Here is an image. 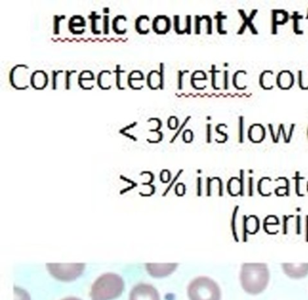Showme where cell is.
I'll return each mask as SVG.
<instances>
[{"mask_svg": "<svg viewBox=\"0 0 308 300\" xmlns=\"http://www.w3.org/2000/svg\"><path fill=\"white\" fill-rule=\"evenodd\" d=\"M270 278L269 267L265 263H244L241 266V287L249 295H259L268 287Z\"/></svg>", "mask_w": 308, "mask_h": 300, "instance_id": "6da1fadb", "label": "cell"}, {"mask_svg": "<svg viewBox=\"0 0 308 300\" xmlns=\"http://www.w3.org/2000/svg\"><path fill=\"white\" fill-rule=\"evenodd\" d=\"M124 289V282L119 276L113 273H108L99 277L91 288L92 300H111L121 295Z\"/></svg>", "mask_w": 308, "mask_h": 300, "instance_id": "7a4b0ae2", "label": "cell"}, {"mask_svg": "<svg viewBox=\"0 0 308 300\" xmlns=\"http://www.w3.org/2000/svg\"><path fill=\"white\" fill-rule=\"evenodd\" d=\"M190 300H221V288L208 277H198L188 287Z\"/></svg>", "mask_w": 308, "mask_h": 300, "instance_id": "3957f363", "label": "cell"}, {"mask_svg": "<svg viewBox=\"0 0 308 300\" xmlns=\"http://www.w3.org/2000/svg\"><path fill=\"white\" fill-rule=\"evenodd\" d=\"M47 269L57 280L71 281L83 273L84 264H47Z\"/></svg>", "mask_w": 308, "mask_h": 300, "instance_id": "277c9868", "label": "cell"}, {"mask_svg": "<svg viewBox=\"0 0 308 300\" xmlns=\"http://www.w3.org/2000/svg\"><path fill=\"white\" fill-rule=\"evenodd\" d=\"M29 67L25 64H17L11 69L9 73V82L13 88L16 90H27L29 88L28 80V74L24 71H28Z\"/></svg>", "mask_w": 308, "mask_h": 300, "instance_id": "5b68a950", "label": "cell"}, {"mask_svg": "<svg viewBox=\"0 0 308 300\" xmlns=\"http://www.w3.org/2000/svg\"><path fill=\"white\" fill-rule=\"evenodd\" d=\"M130 300H160L158 290L148 284L136 286L131 293Z\"/></svg>", "mask_w": 308, "mask_h": 300, "instance_id": "8992f818", "label": "cell"}, {"mask_svg": "<svg viewBox=\"0 0 308 300\" xmlns=\"http://www.w3.org/2000/svg\"><path fill=\"white\" fill-rule=\"evenodd\" d=\"M281 267L285 274L291 279L298 280L308 275V263H283Z\"/></svg>", "mask_w": 308, "mask_h": 300, "instance_id": "52a82bcc", "label": "cell"}, {"mask_svg": "<svg viewBox=\"0 0 308 300\" xmlns=\"http://www.w3.org/2000/svg\"><path fill=\"white\" fill-rule=\"evenodd\" d=\"M177 264H148L146 265V269L148 273L154 277H165L169 275L176 269Z\"/></svg>", "mask_w": 308, "mask_h": 300, "instance_id": "ba28073f", "label": "cell"}, {"mask_svg": "<svg viewBox=\"0 0 308 300\" xmlns=\"http://www.w3.org/2000/svg\"><path fill=\"white\" fill-rule=\"evenodd\" d=\"M171 28V20L168 16H158L155 17L152 23V29L158 35H165Z\"/></svg>", "mask_w": 308, "mask_h": 300, "instance_id": "9c48e42d", "label": "cell"}, {"mask_svg": "<svg viewBox=\"0 0 308 300\" xmlns=\"http://www.w3.org/2000/svg\"><path fill=\"white\" fill-rule=\"evenodd\" d=\"M48 83H49V78L45 71L37 70L32 73L30 83L32 87L35 88L36 90H44V88L47 86Z\"/></svg>", "mask_w": 308, "mask_h": 300, "instance_id": "30bf717a", "label": "cell"}, {"mask_svg": "<svg viewBox=\"0 0 308 300\" xmlns=\"http://www.w3.org/2000/svg\"><path fill=\"white\" fill-rule=\"evenodd\" d=\"M249 138L254 143H260L265 138V130L261 124H254L249 128Z\"/></svg>", "mask_w": 308, "mask_h": 300, "instance_id": "8fae6325", "label": "cell"}, {"mask_svg": "<svg viewBox=\"0 0 308 300\" xmlns=\"http://www.w3.org/2000/svg\"><path fill=\"white\" fill-rule=\"evenodd\" d=\"M277 85L281 89L287 90L291 88L294 84V77L292 73L289 71H281L280 73L277 75Z\"/></svg>", "mask_w": 308, "mask_h": 300, "instance_id": "7c38bea8", "label": "cell"}, {"mask_svg": "<svg viewBox=\"0 0 308 300\" xmlns=\"http://www.w3.org/2000/svg\"><path fill=\"white\" fill-rule=\"evenodd\" d=\"M243 229L244 233H257L259 227H260V221L256 216H244V222H243Z\"/></svg>", "mask_w": 308, "mask_h": 300, "instance_id": "4fadbf2b", "label": "cell"}, {"mask_svg": "<svg viewBox=\"0 0 308 300\" xmlns=\"http://www.w3.org/2000/svg\"><path fill=\"white\" fill-rule=\"evenodd\" d=\"M227 188L229 190L230 195H238V194H241V191L243 190L242 181L239 178H233L232 179H229Z\"/></svg>", "mask_w": 308, "mask_h": 300, "instance_id": "5bb4252c", "label": "cell"}, {"mask_svg": "<svg viewBox=\"0 0 308 300\" xmlns=\"http://www.w3.org/2000/svg\"><path fill=\"white\" fill-rule=\"evenodd\" d=\"M86 24L85 19L82 16H71V19L69 21V29L70 31L76 35V28H84Z\"/></svg>", "mask_w": 308, "mask_h": 300, "instance_id": "9a60e30c", "label": "cell"}, {"mask_svg": "<svg viewBox=\"0 0 308 300\" xmlns=\"http://www.w3.org/2000/svg\"><path fill=\"white\" fill-rule=\"evenodd\" d=\"M150 18L147 16L142 15V16H139L135 22V26H136V30L137 32L140 34V35H147L149 33V29H146L144 28V23L146 22H149Z\"/></svg>", "mask_w": 308, "mask_h": 300, "instance_id": "2e32d148", "label": "cell"}, {"mask_svg": "<svg viewBox=\"0 0 308 300\" xmlns=\"http://www.w3.org/2000/svg\"><path fill=\"white\" fill-rule=\"evenodd\" d=\"M272 71H266L261 74V84L262 87L266 89V90H269V89H272Z\"/></svg>", "mask_w": 308, "mask_h": 300, "instance_id": "e0dca14e", "label": "cell"}, {"mask_svg": "<svg viewBox=\"0 0 308 300\" xmlns=\"http://www.w3.org/2000/svg\"><path fill=\"white\" fill-rule=\"evenodd\" d=\"M89 18L91 19V29L92 34H94V35H100L101 32L97 30V21L101 18V16L98 15L96 11H92L91 13V15L89 16Z\"/></svg>", "mask_w": 308, "mask_h": 300, "instance_id": "ac0fdd59", "label": "cell"}, {"mask_svg": "<svg viewBox=\"0 0 308 300\" xmlns=\"http://www.w3.org/2000/svg\"><path fill=\"white\" fill-rule=\"evenodd\" d=\"M120 21H126V17L123 15H119V16H115L113 22H112V28H113V31L117 34V35H123L122 32L120 31L119 29V22Z\"/></svg>", "mask_w": 308, "mask_h": 300, "instance_id": "d6986e66", "label": "cell"}, {"mask_svg": "<svg viewBox=\"0 0 308 300\" xmlns=\"http://www.w3.org/2000/svg\"><path fill=\"white\" fill-rule=\"evenodd\" d=\"M158 71H151L148 74H147V79H146V83H147V85H148V87L150 88L151 90H157L156 87H155L154 84H157V86H158V89H159V84L158 83H156L155 82V75H157Z\"/></svg>", "mask_w": 308, "mask_h": 300, "instance_id": "ffe728a7", "label": "cell"}, {"mask_svg": "<svg viewBox=\"0 0 308 300\" xmlns=\"http://www.w3.org/2000/svg\"><path fill=\"white\" fill-rule=\"evenodd\" d=\"M114 72L115 74H116V86H117V88H118L119 90H124L125 88L121 86V81H120V78H121V77H120V74H121V73H124L125 71H124V70H121V69H120V65L118 64V65L116 66Z\"/></svg>", "mask_w": 308, "mask_h": 300, "instance_id": "44dd1931", "label": "cell"}, {"mask_svg": "<svg viewBox=\"0 0 308 300\" xmlns=\"http://www.w3.org/2000/svg\"><path fill=\"white\" fill-rule=\"evenodd\" d=\"M158 76H159V89L163 90L164 85H165V64L161 63L159 64V71H158Z\"/></svg>", "mask_w": 308, "mask_h": 300, "instance_id": "7402d4cb", "label": "cell"}, {"mask_svg": "<svg viewBox=\"0 0 308 300\" xmlns=\"http://www.w3.org/2000/svg\"><path fill=\"white\" fill-rule=\"evenodd\" d=\"M65 16H54V34L55 35H59L60 34V23L61 21L65 19Z\"/></svg>", "mask_w": 308, "mask_h": 300, "instance_id": "603a6c76", "label": "cell"}, {"mask_svg": "<svg viewBox=\"0 0 308 300\" xmlns=\"http://www.w3.org/2000/svg\"><path fill=\"white\" fill-rule=\"evenodd\" d=\"M73 73H76L75 70L73 71H65V76H64V88L65 90H70L71 89V76Z\"/></svg>", "mask_w": 308, "mask_h": 300, "instance_id": "cb8c5ba5", "label": "cell"}, {"mask_svg": "<svg viewBox=\"0 0 308 300\" xmlns=\"http://www.w3.org/2000/svg\"><path fill=\"white\" fill-rule=\"evenodd\" d=\"M63 71L60 70V71H52L51 76V83H52V89L53 90H56L57 89V85H58V75L60 73H63Z\"/></svg>", "mask_w": 308, "mask_h": 300, "instance_id": "d4e9b609", "label": "cell"}, {"mask_svg": "<svg viewBox=\"0 0 308 300\" xmlns=\"http://www.w3.org/2000/svg\"><path fill=\"white\" fill-rule=\"evenodd\" d=\"M167 125H168L170 130L177 129L178 125H179V119H178L177 117H175V116L169 117L168 120H167Z\"/></svg>", "mask_w": 308, "mask_h": 300, "instance_id": "484cf974", "label": "cell"}, {"mask_svg": "<svg viewBox=\"0 0 308 300\" xmlns=\"http://www.w3.org/2000/svg\"><path fill=\"white\" fill-rule=\"evenodd\" d=\"M144 79H145V76H144V75H143V76H140V77H133V74L131 72V73L129 74V76H127V85H129L131 89H133V90H139L138 88L133 86L132 81H143Z\"/></svg>", "mask_w": 308, "mask_h": 300, "instance_id": "4316f807", "label": "cell"}, {"mask_svg": "<svg viewBox=\"0 0 308 300\" xmlns=\"http://www.w3.org/2000/svg\"><path fill=\"white\" fill-rule=\"evenodd\" d=\"M174 29L175 33L178 35L185 34V32L183 31L182 29L180 28V16L178 15L174 16Z\"/></svg>", "mask_w": 308, "mask_h": 300, "instance_id": "83f0119b", "label": "cell"}, {"mask_svg": "<svg viewBox=\"0 0 308 300\" xmlns=\"http://www.w3.org/2000/svg\"><path fill=\"white\" fill-rule=\"evenodd\" d=\"M103 34L104 35L110 34V16L108 15L103 16Z\"/></svg>", "mask_w": 308, "mask_h": 300, "instance_id": "f1b7e54d", "label": "cell"}, {"mask_svg": "<svg viewBox=\"0 0 308 300\" xmlns=\"http://www.w3.org/2000/svg\"><path fill=\"white\" fill-rule=\"evenodd\" d=\"M189 71H178L177 77V88L178 90H182L183 89V79H184V75L186 73H188Z\"/></svg>", "mask_w": 308, "mask_h": 300, "instance_id": "f546056e", "label": "cell"}, {"mask_svg": "<svg viewBox=\"0 0 308 300\" xmlns=\"http://www.w3.org/2000/svg\"><path fill=\"white\" fill-rule=\"evenodd\" d=\"M193 138H194V133H193V131H190V130H186V131L184 132L183 139L185 140V142H192Z\"/></svg>", "mask_w": 308, "mask_h": 300, "instance_id": "4dcf8cb0", "label": "cell"}, {"mask_svg": "<svg viewBox=\"0 0 308 300\" xmlns=\"http://www.w3.org/2000/svg\"><path fill=\"white\" fill-rule=\"evenodd\" d=\"M203 20L202 16H195V26H194V30H195V34L199 35L200 32H201V21Z\"/></svg>", "mask_w": 308, "mask_h": 300, "instance_id": "1f68e13d", "label": "cell"}, {"mask_svg": "<svg viewBox=\"0 0 308 300\" xmlns=\"http://www.w3.org/2000/svg\"><path fill=\"white\" fill-rule=\"evenodd\" d=\"M212 75H213V79H212V85H213V87L215 89V90H217L218 87L216 86V73L218 72H220L219 71H216V69H215V65H213V67H212Z\"/></svg>", "mask_w": 308, "mask_h": 300, "instance_id": "d6a6232c", "label": "cell"}, {"mask_svg": "<svg viewBox=\"0 0 308 300\" xmlns=\"http://www.w3.org/2000/svg\"><path fill=\"white\" fill-rule=\"evenodd\" d=\"M191 23H192V18L191 16H186V28H185V33L190 35L191 34Z\"/></svg>", "mask_w": 308, "mask_h": 300, "instance_id": "836d02e7", "label": "cell"}, {"mask_svg": "<svg viewBox=\"0 0 308 300\" xmlns=\"http://www.w3.org/2000/svg\"><path fill=\"white\" fill-rule=\"evenodd\" d=\"M190 119H191V116H188V117H187V118H186V119H185V121H184V122H183L182 126H181V127H180V128H179V130H178L177 132H176V134L174 135V138H172V141H171V142H173V141H174V139H175V138H177L178 135H179V134H180V133H181V131H183V129H184V128H185V126H186V124H187V122H188V121H189Z\"/></svg>", "mask_w": 308, "mask_h": 300, "instance_id": "e575fe53", "label": "cell"}, {"mask_svg": "<svg viewBox=\"0 0 308 300\" xmlns=\"http://www.w3.org/2000/svg\"><path fill=\"white\" fill-rule=\"evenodd\" d=\"M152 120H156V121L158 122V125L156 129L150 130V131L151 132H158V131L161 129V127H162V121H161V119H158V118H151V119H149L148 120H147V122H151Z\"/></svg>", "mask_w": 308, "mask_h": 300, "instance_id": "d590c367", "label": "cell"}, {"mask_svg": "<svg viewBox=\"0 0 308 300\" xmlns=\"http://www.w3.org/2000/svg\"><path fill=\"white\" fill-rule=\"evenodd\" d=\"M216 18H217L218 20V32H219L220 34H224L223 31L221 30V21L225 18V16H221V13H218Z\"/></svg>", "mask_w": 308, "mask_h": 300, "instance_id": "8d00e7d4", "label": "cell"}, {"mask_svg": "<svg viewBox=\"0 0 308 300\" xmlns=\"http://www.w3.org/2000/svg\"><path fill=\"white\" fill-rule=\"evenodd\" d=\"M207 22V34L211 35L212 34V19L209 16H203Z\"/></svg>", "mask_w": 308, "mask_h": 300, "instance_id": "74e56055", "label": "cell"}, {"mask_svg": "<svg viewBox=\"0 0 308 300\" xmlns=\"http://www.w3.org/2000/svg\"><path fill=\"white\" fill-rule=\"evenodd\" d=\"M240 127H241V129H240V140H241V141H240V142H242V141H241V140H242V139H241V138H242V133H243V128H242V127H243V118H242V117L240 118Z\"/></svg>", "mask_w": 308, "mask_h": 300, "instance_id": "f35d334b", "label": "cell"}, {"mask_svg": "<svg viewBox=\"0 0 308 300\" xmlns=\"http://www.w3.org/2000/svg\"><path fill=\"white\" fill-rule=\"evenodd\" d=\"M210 139H211V125L208 124L207 125V140H208L207 142H211Z\"/></svg>", "mask_w": 308, "mask_h": 300, "instance_id": "ab89813d", "label": "cell"}, {"mask_svg": "<svg viewBox=\"0 0 308 300\" xmlns=\"http://www.w3.org/2000/svg\"><path fill=\"white\" fill-rule=\"evenodd\" d=\"M224 85H225V89L228 88V71H225L224 72Z\"/></svg>", "mask_w": 308, "mask_h": 300, "instance_id": "60d3db41", "label": "cell"}, {"mask_svg": "<svg viewBox=\"0 0 308 300\" xmlns=\"http://www.w3.org/2000/svg\"><path fill=\"white\" fill-rule=\"evenodd\" d=\"M103 12L105 13V14H109V13H110V8H103Z\"/></svg>", "mask_w": 308, "mask_h": 300, "instance_id": "b9f144b4", "label": "cell"}, {"mask_svg": "<svg viewBox=\"0 0 308 300\" xmlns=\"http://www.w3.org/2000/svg\"><path fill=\"white\" fill-rule=\"evenodd\" d=\"M63 300H80L79 298H76V297H67L65 299Z\"/></svg>", "mask_w": 308, "mask_h": 300, "instance_id": "7bdbcfd3", "label": "cell"}, {"mask_svg": "<svg viewBox=\"0 0 308 300\" xmlns=\"http://www.w3.org/2000/svg\"><path fill=\"white\" fill-rule=\"evenodd\" d=\"M306 231L308 232V217L306 218Z\"/></svg>", "mask_w": 308, "mask_h": 300, "instance_id": "ee69618b", "label": "cell"}, {"mask_svg": "<svg viewBox=\"0 0 308 300\" xmlns=\"http://www.w3.org/2000/svg\"><path fill=\"white\" fill-rule=\"evenodd\" d=\"M306 18L308 19V15H306Z\"/></svg>", "mask_w": 308, "mask_h": 300, "instance_id": "f6af8a7d", "label": "cell"}, {"mask_svg": "<svg viewBox=\"0 0 308 300\" xmlns=\"http://www.w3.org/2000/svg\"><path fill=\"white\" fill-rule=\"evenodd\" d=\"M307 138H308V129H307Z\"/></svg>", "mask_w": 308, "mask_h": 300, "instance_id": "bcb514c9", "label": "cell"}, {"mask_svg": "<svg viewBox=\"0 0 308 300\" xmlns=\"http://www.w3.org/2000/svg\"><path fill=\"white\" fill-rule=\"evenodd\" d=\"M307 189H308V186H307Z\"/></svg>", "mask_w": 308, "mask_h": 300, "instance_id": "7dc6e473", "label": "cell"}]
</instances>
